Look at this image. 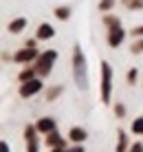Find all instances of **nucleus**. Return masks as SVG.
I'll return each instance as SVG.
<instances>
[{
    "instance_id": "1",
    "label": "nucleus",
    "mask_w": 143,
    "mask_h": 152,
    "mask_svg": "<svg viewBox=\"0 0 143 152\" xmlns=\"http://www.w3.org/2000/svg\"><path fill=\"white\" fill-rule=\"evenodd\" d=\"M73 80H75L79 91L88 88V66H86V55H84L82 46H73Z\"/></svg>"
},
{
    "instance_id": "2",
    "label": "nucleus",
    "mask_w": 143,
    "mask_h": 152,
    "mask_svg": "<svg viewBox=\"0 0 143 152\" xmlns=\"http://www.w3.org/2000/svg\"><path fill=\"white\" fill-rule=\"evenodd\" d=\"M101 104H110V97H112V66L108 62H101Z\"/></svg>"
},
{
    "instance_id": "3",
    "label": "nucleus",
    "mask_w": 143,
    "mask_h": 152,
    "mask_svg": "<svg viewBox=\"0 0 143 152\" xmlns=\"http://www.w3.org/2000/svg\"><path fill=\"white\" fill-rule=\"evenodd\" d=\"M57 60V51H46V53H42V55H38V62H35V73L38 75H42V77H46L51 73V69H53V62Z\"/></svg>"
},
{
    "instance_id": "4",
    "label": "nucleus",
    "mask_w": 143,
    "mask_h": 152,
    "mask_svg": "<svg viewBox=\"0 0 143 152\" xmlns=\"http://www.w3.org/2000/svg\"><path fill=\"white\" fill-rule=\"evenodd\" d=\"M42 91V80H29V82H22V86H20V97L22 99H29L33 95H38Z\"/></svg>"
},
{
    "instance_id": "5",
    "label": "nucleus",
    "mask_w": 143,
    "mask_h": 152,
    "mask_svg": "<svg viewBox=\"0 0 143 152\" xmlns=\"http://www.w3.org/2000/svg\"><path fill=\"white\" fill-rule=\"evenodd\" d=\"M24 141H26V152H40L38 128H35V126H26L24 128Z\"/></svg>"
},
{
    "instance_id": "6",
    "label": "nucleus",
    "mask_w": 143,
    "mask_h": 152,
    "mask_svg": "<svg viewBox=\"0 0 143 152\" xmlns=\"http://www.w3.org/2000/svg\"><path fill=\"white\" fill-rule=\"evenodd\" d=\"M123 38H125V31L121 29V24H117V27H110V29H108V44L112 46V49L121 46Z\"/></svg>"
},
{
    "instance_id": "7",
    "label": "nucleus",
    "mask_w": 143,
    "mask_h": 152,
    "mask_svg": "<svg viewBox=\"0 0 143 152\" xmlns=\"http://www.w3.org/2000/svg\"><path fill=\"white\" fill-rule=\"evenodd\" d=\"M38 57V51L33 49V46H26V49H22V51H18L11 60L15 62V64H26V62H31V60H35Z\"/></svg>"
},
{
    "instance_id": "8",
    "label": "nucleus",
    "mask_w": 143,
    "mask_h": 152,
    "mask_svg": "<svg viewBox=\"0 0 143 152\" xmlns=\"http://www.w3.org/2000/svg\"><path fill=\"white\" fill-rule=\"evenodd\" d=\"M35 128H38V132H42V134H49L51 130H55V119L53 117H42V119H38Z\"/></svg>"
},
{
    "instance_id": "9",
    "label": "nucleus",
    "mask_w": 143,
    "mask_h": 152,
    "mask_svg": "<svg viewBox=\"0 0 143 152\" xmlns=\"http://www.w3.org/2000/svg\"><path fill=\"white\" fill-rule=\"evenodd\" d=\"M88 137V132L84 128H79V126H75V128H71V132H68V139L75 141V143H84V139Z\"/></svg>"
},
{
    "instance_id": "10",
    "label": "nucleus",
    "mask_w": 143,
    "mask_h": 152,
    "mask_svg": "<svg viewBox=\"0 0 143 152\" xmlns=\"http://www.w3.org/2000/svg\"><path fill=\"white\" fill-rule=\"evenodd\" d=\"M53 35H55V29H53L51 24H40V27H38V35H35V38H38V40H51Z\"/></svg>"
},
{
    "instance_id": "11",
    "label": "nucleus",
    "mask_w": 143,
    "mask_h": 152,
    "mask_svg": "<svg viewBox=\"0 0 143 152\" xmlns=\"http://www.w3.org/2000/svg\"><path fill=\"white\" fill-rule=\"evenodd\" d=\"M117 152H128V134H125V130H117Z\"/></svg>"
},
{
    "instance_id": "12",
    "label": "nucleus",
    "mask_w": 143,
    "mask_h": 152,
    "mask_svg": "<svg viewBox=\"0 0 143 152\" xmlns=\"http://www.w3.org/2000/svg\"><path fill=\"white\" fill-rule=\"evenodd\" d=\"M46 143L53 145V148H60V145H64V139L60 137V132H57V130H51V132L46 134Z\"/></svg>"
},
{
    "instance_id": "13",
    "label": "nucleus",
    "mask_w": 143,
    "mask_h": 152,
    "mask_svg": "<svg viewBox=\"0 0 143 152\" xmlns=\"http://www.w3.org/2000/svg\"><path fill=\"white\" fill-rule=\"evenodd\" d=\"M26 27V20L24 18H15L13 22H9V33H20Z\"/></svg>"
},
{
    "instance_id": "14",
    "label": "nucleus",
    "mask_w": 143,
    "mask_h": 152,
    "mask_svg": "<svg viewBox=\"0 0 143 152\" xmlns=\"http://www.w3.org/2000/svg\"><path fill=\"white\" fill-rule=\"evenodd\" d=\"M62 91H64V86H51V88H46V102H53L55 97H60Z\"/></svg>"
},
{
    "instance_id": "15",
    "label": "nucleus",
    "mask_w": 143,
    "mask_h": 152,
    "mask_svg": "<svg viewBox=\"0 0 143 152\" xmlns=\"http://www.w3.org/2000/svg\"><path fill=\"white\" fill-rule=\"evenodd\" d=\"M132 132H134V134H143V115L132 121Z\"/></svg>"
},
{
    "instance_id": "16",
    "label": "nucleus",
    "mask_w": 143,
    "mask_h": 152,
    "mask_svg": "<svg viewBox=\"0 0 143 152\" xmlns=\"http://www.w3.org/2000/svg\"><path fill=\"white\" fill-rule=\"evenodd\" d=\"M68 15H71V9H68V7H57V9H55V18L68 20Z\"/></svg>"
},
{
    "instance_id": "17",
    "label": "nucleus",
    "mask_w": 143,
    "mask_h": 152,
    "mask_svg": "<svg viewBox=\"0 0 143 152\" xmlns=\"http://www.w3.org/2000/svg\"><path fill=\"white\" fill-rule=\"evenodd\" d=\"M33 75H35V69H26V71H22L18 75V80L20 82H29V80H33Z\"/></svg>"
},
{
    "instance_id": "18",
    "label": "nucleus",
    "mask_w": 143,
    "mask_h": 152,
    "mask_svg": "<svg viewBox=\"0 0 143 152\" xmlns=\"http://www.w3.org/2000/svg\"><path fill=\"white\" fill-rule=\"evenodd\" d=\"M130 51H132V53H136V55H139V53H143V38H139L136 42H132Z\"/></svg>"
},
{
    "instance_id": "19",
    "label": "nucleus",
    "mask_w": 143,
    "mask_h": 152,
    "mask_svg": "<svg viewBox=\"0 0 143 152\" xmlns=\"http://www.w3.org/2000/svg\"><path fill=\"white\" fill-rule=\"evenodd\" d=\"M125 7H130V9H141V7H143V0H125Z\"/></svg>"
},
{
    "instance_id": "20",
    "label": "nucleus",
    "mask_w": 143,
    "mask_h": 152,
    "mask_svg": "<svg viewBox=\"0 0 143 152\" xmlns=\"http://www.w3.org/2000/svg\"><path fill=\"white\" fill-rule=\"evenodd\" d=\"M112 4H115V0H101V2H99V9H101V11H108Z\"/></svg>"
},
{
    "instance_id": "21",
    "label": "nucleus",
    "mask_w": 143,
    "mask_h": 152,
    "mask_svg": "<svg viewBox=\"0 0 143 152\" xmlns=\"http://www.w3.org/2000/svg\"><path fill=\"white\" fill-rule=\"evenodd\" d=\"M136 77H139V73H136V69H130L128 71V84H134Z\"/></svg>"
},
{
    "instance_id": "22",
    "label": "nucleus",
    "mask_w": 143,
    "mask_h": 152,
    "mask_svg": "<svg viewBox=\"0 0 143 152\" xmlns=\"http://www.w3.org/2000/svg\"><path fill=\"white\" fill-rule=\"evenodd\" d=\"M115 115H117V117H125V106L123 104H117V106H115Z\"/></svg>"
},
{
    "instance_id": "23",
    "label": "nucleus",
    "mask_w": 143,
    "mask_h": 152,
    "mask_svg": "<svg viewBox=\"0 0 143 152\" xmlns=\"http://www.w3.org/2000/svg\"><path fill=\"white\" fill-rule=\"evenodd\" d=\"M104 22L108 24V29H110V27H117L119 20H117V18H112V15H108V18H104Z\"/></svg>"
},
{
    "instance_id": "24",
    "label": "nucleus",
    "mask_w": 143,
    "mask_h": 152,
    "mask_svg": "<svg viewBox=\"0 0 143 152\" xmlns=\"http://www.w3.org/2000/svg\"><path fill=\"white\" fill-rule=\"evenodd\" d=\"M128 152H143V143H141V141H136V143H132L130 148H128Z\"/></svg>"
},
{
    "instance_id": "25",
    "label": "nucleus",
    "mask_w": 143,
    "mask_h": 152,
    "mask_svg": "<svg viewBox=\"0 0 143 152\" xmlns=\"http://www.w3.org/2000/svg\"><path fill=\"white\" fill-rule=\"evenodd\" d=\"M132 35H134V38H143V24H141V27H134V29H132Z\"/></svg>"
},
{
    "instance_id": "26",
    "label": "nucleus",
    "mask_w": 143,
    "mask_h": 152,
    "mask_svg": "<svg viewBox=\"0 0 143 152\" xmlns=\"http://www.w3.org/2000/svg\"><path fill=\"white\" fill-rule=\"evenodd\" d=\"M0 152H9V145L4 143V141H2V143H0Z\"/></svg>"
},
{
    "instance_id": "27",
    "label": "nucleus",
    "mask_w": 143,
    "mask_h": 152,
    "mask_svg": "<svg viewBox=\"0 0 143 152\" xmlns=\"http://www.w3.org/2000/svg\"><path fill=\"white\" fill-rule=\"evenodd\" d=\"M51 152H68V150H66V148H64V145H60V148H53V150H51Z\"/></svg>"
},
{
    "instance_id": "28",
    "label": "nucleus",
    "mask_w": 143,
    "mask_h": 152,
    "mask_svg": "<svg viewBox=\"0 0 143 152\" xmlns=\"http://www.w3.org/2000/svg\"><path fill=\"white\" fill-rule=\"evenodd\" d=\"M68 152H84V148H82V145H75V148H73V150H68Z\"/></svg>"
}]
</instances>
